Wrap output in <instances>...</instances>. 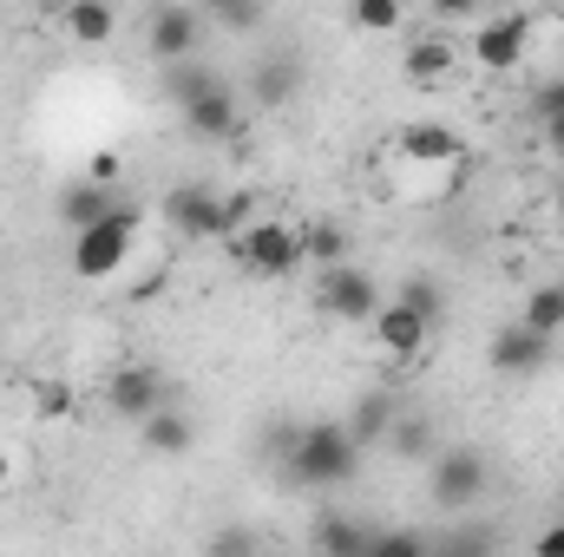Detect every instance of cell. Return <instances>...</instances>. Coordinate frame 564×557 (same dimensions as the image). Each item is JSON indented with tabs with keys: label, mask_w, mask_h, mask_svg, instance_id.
I'll return each instance as SVG.
<instances>
[{
	"label": "cell",
	"mask_w": 564,
	"mask_h": 557,
	"mask_svg": "<svg viewBox=\"0 0 564 557\" xmlns=\"http://www.w3.org/2000/svg\"><path fill=\"white\" fill-rule=\"evenodd\" d=\"M315 557H375V538L361 518H322L315 525Z\"/></svg>",
	"instance_id": "cell-18"
},
{
	"label": "cell",
	"mask_w": 564,
	"mask_h": 557,
	"mask_svg": "<svg viewBox=\"0 0 564 557\" xmlns=\"http://www.w3.org/2000/svg\"><path fill=\"white\" fill-rule=\"evenodd\" d=\"M217 26H263V7H217Z\"/></svg>",
	"instance_id": "cell-27"
},
{
	"label": "cell",
	"mask_w": 564,
	"mask_h": 557,
	"mask_svg": "<svg viewBox=\"0 0 564 557\" xmlns=\"http://www.w3.org/2000/svg\"><path fill=\"white\" fill-rule=\"evenodd\" d=\"M210 557H263V551H257L250 525H224V532L210 538Z\"/></svg>",
	"instance_id": "cell-24"
},
{
	"label": "cell",
	"mask_w": 564,
	"mask_h": 557,
	"mask_svg": "<svg viewBox=\"0 0 564 557\" xmlns=\"http://www.w3.org/2000/svg\"><path fill=\"white\" fill-rule=\"evenodd\" d=\"M106 401H112V414L144 426L151 414H164L171 407V394H164V374L158 368H144V361H126L112 381H106Z\"/></svg>",
	"instance_id": "cell-8"
},
{
	"label": "cell",
	"mask_w": 564,
	"mask_h": 557,
	"mask_svg": "<svg viewBox=\"0 0 564 557\" xmlns=\"http://www.w3.org/2000/svg\"><path fill=\"white\" fill-rule=\"evenodd\" d=\"M119 171H126L119 151H93L86 157V184H99V190H119Z\"/></svg>",
	"instance_id": "cell-25"
},
{
	"label": "cell",
	"mask_w": 564,
	"mask_h": 557,
	"mask_svg": "<svg viewBox=\"0 0 564 557\" xmlns=\"http://www.w3.org/2000/svg\"><path fill=\"white\" fill-rule=\"evenodd\" d=\"M13 472H20V466H13V452H7V446H0V492H7V485H13Z\"/></svg>",
	"instance_id": "cell-29"
},
{
	"label": "cell",
	"mask_w": 564,
	"mask_h": 557,
	"mask_svg": "<svg viewBox=\"0 0 564 557\" xmlns=\"http://www.w3.org/2000/svg\"><path fill=\"white\" fill-rule=\"evenodd\" d=\"M322 308L335 321H375L381 315V282L368 276V270H355V263L322 270Z\"/></svg>",
	"instance_id": "cell-10"
},
{
	"label": "cell",
	"mask_w": 564,
	"mask_h": 557,
	"mask_svg": "<svg viewBox=\"0 0 564 557\" xmlns=\"http://www.w3.org/2000/svg\"><path fill=\"white\" fill-rule=\"evenodd\" d=\"M348 20H355L361 33H401V26H408V7H401V0H355Z\"/></svg>",
	"instance_id": "cell-21"
},
{
	"label": "cell",
	"mask_w": 564,
	"mask_h": 557,
	"mask_svg": "<svg viewBox=\"0 0 564 557\" xmlns=\"http://www.w3.org/2000/svg\"><path fill=\"white\" fill-rule=\"evenodd\" d=\"M112 210H126V197H119V190H99V184H86V177H79V184L66 190V210H59V217H66V230L79 237V230L106 223Z\"/></svg>",
	"instance_id": "cell-14"
},
{
	"label": "cell",
	"mask_w": 564,
	"mask_h": 557,
	"mask_svg": "<svg viewBox=\"0 0 564 557\" xmlns=\"http://www.w3.org/2000/svg\"><path fill=\"white\" fill-rule=\"evenodd\" d=\"M139 230H144L139 204H126V210H112L106 223L79 230V237H73V276H79V282L119 276V270H126V256L139 250Z\"/></svg>",
	"instance_id": "cell-4"
},
{
	"label": "cell",
	"mask_w": 564,
	"mask_h": 557,
	"mask_svg": "<svg viewBox=\"0 0 564 557\" xmlns=\"http://www.w3.org/2000/svg\"><path fill=\"white\" fill-rule=\"evenodd\" d=\"M394 157H401V164H421V171H459V164H466V139H459L453 125L421 119V125H401V132H394Z\"/></svg>",
	"instance_id": "cell-9"
},
{
	"label": "cell",
	"mask_w": 564,
	"mask_h": 557,
	"mask_svg": "<svg viewBox=\"0 0 564 557\" xmlns=\"http://www.w3.org/2000/svg\"><path fill=\"white\" fill-rule=\"evenodd\" d=\"M224 250H230V263L243 270V276L257 282H276V276H295L308 256H302V223H282V217H250V223H237L230 237H224Z\"/></svg>",
	"instance_id": "cell-2"
},
{
	"label": "cell",
	"mask_w": 564,
	"mask_h": 557,
	"mask_svg": "<svg viewBox=\"0 0 564 557\" xmlns=\"http://www.w3.org/2000/svg\"><path fill=\"white\" fill-rule=\"evenodd\" d=\"M302 256L322 263V270H341V263H348V237H341V223H302Z\"/></svg>",
	"instance_id": "cell-20"
},
{
	"label": "cell",
	"mask_w": 564,
	"mask_h": 557,
	"mask_svg": "<svg viewBox=\"0 0 564 557\" xmlns=\"http://www.w3.org/2000/svg\"><path fill=\"white\" fill-rule=\"evenodd\" d=\"M368 328H375V348H381L388 361H421L426 341H433V321L414 315L408 302H381V315H375Z\"/></svg>",
	"instance_id": "cell-11"
},
{
	"label": "cell",
	"mask_w": 564,
	"mask_h": 557,
	"mask_svg": "<svg viewBox=\"0 0 564 557\" xmlns=\"http://www.w3.org/2000/svg\"><path fill=\"white\" fill-rule=\"evenodd\" d=\"M375 557H433V545H426L421 532H381L375 538Z\"/></svg>",
	"instance_id": "cell-23"
},
{
	"label": "cell",
	"mask_w": 564,
	"mask_h": 557,
	"mask_svg": "<svg viewBox=\"0 0 564 557\" xmlns=\"http://www.w3.org/2000/svg\"><path fill=\"white\" fill-rule=\"evenodd\" d=\"M59 26H66V40H79V46H106V40L119 33V13L99 7V0H73V7L59 13Z\"/></svg>",
	"instance_id": "cell-17"
},
{
	"label": "cell",
	"mask_w": 564,
	"mask_h": 557,
	"mask_svg": "<svg viewBox=\"0 0 564 557\" xmlns=\"http://www.w3.org/2000/svg\"><path fill=\"white\" fill-rule=\"evenodd\" d=\"M532 40H539V13L506 7V13H486V20L473 26V59H479L486 73H519L525 53H532Z\"/></svg>",
	"instance_id": "cell-5"
},
{
	"label": "cell",
	"mask_w": 564,
	"mask_h": 557,
	"mask_svg": "<svg viewBox=\"0 0 564 557\" xmlns=\"http://www.w3.org/2000/svg\"><path fill=\"white\" fill-rule=\"evenodd\" d=\"M539 119H545V144L564 151V79H552V86L539 92Z\"/></svg>",
	"instance_id": "cell-22"
},
{
	"label": "cell",
	"mask_w": 564,
	"mask_h": 557,
	"mask_svg": "<svg viewBox=\"0 0 564 557\" xmlns=\"http://www.w3.org/2000/svg\"><path fill=\"white\" fill-rule=\"evenodd\" d=\"M453 59H459V53H453L446 33H440V40H414V46L401 53V79H408V86H440V79L453 73Z\"/></svg>",
	"instance_id": "cell-15"
},
{
	"label": "cell",
	"mask_w": 564,
	"mask_h": 557,
	"mask_svg": "<svg viewBox=\"0 0 564 557\" xmlns=\"http://www.w3.org/2000/svg\"><path fill=\"white\" fill-rule=\"evenodd\" d=\"M144 46H151L164 66L197 59V46H204V13H197V7H151V20H144Z\"/></svg>",
	"instance_id": "cell-7"
},
{
	"label": "cell",
	"mask_w": 564,
	"mask_h": 557,
	"mask_svg": "<svg viewBox=\"0 0 564 557\" xmlns=\"http://www.w3.org/2000/svg\"><path fill=\"white\" fill-rule=\"evenodd\" d=\"M426 492H433L440 512H466L486 492V452L479 446H440L426 459Z\"/></svg>",
	"instance_id": "cell-6"
},
{
	"label": "cell",
	"mask_w": 564,
	"mask_h": 557,
	"mask_svg": "<svg viewBox=\"0 0 564 557\" xmlns=\"http://www.w3.org/2000/svg\"><path fill=\"white\" fill-rule=\"evenodd\" d=\"M394 302H408L414 315H426V321H440V288H433V282H408V288H401Z\"/></svg>",
	"instance_id": "cell-26"
},
{
	"label": "cell",
	"mask_w": 564,
	"mask_h": 557,
	"mask_svg": "<svg viewBox=\"0 0 564 557\" xmlns=\"http://www.w3.org/2000/svg\"><path fill=\"white\" fill-rule=\"evenodd\" d=\"M552 243H558V256H564V210H558V223H552Z\"/></svg>",
	"instance_id": "cell-30"
},
{
	"label": "cell",
	"mask_w": 564,
	"mask_h": 557,
	"mask_svg": "<svg viewBox=\"0 0 564 557\" xmlns=\"http://www.w3.org/2000/svg\"><path fill=\"white\" fill-rule=\"evenodd\" d=\"M164 217L177 223V237L224 243L237 223H250V197H224L210 184H177V190H164Z\"/></svg>",
	"instance_id": "cell-3"
},
{
	"label": "cell",
	"mask_w": 564,
	"mask_h": 557,
	"mask_svg": "<svg viewBox=\"0 0 564 557\" xmlns=\"http://www.w3.org/2000/svg\"><path fill=\"white\" fill-rule=\"evenodd\" d=\"M545 354H552V341H545V335H532V328H519V321H506V328L486 341V361H492L499 374H512V381H519V374H539V368H545Z\"/></svg>",
	"instance_id": "cell-13"
},
{
	"label": "cell",
	"mask_w": 564,
	"mask_h": 557,
	"mask_svg": "<svg viewBox=\"0 0 564 557\" xmlns=\"http://www.w3.org/2000/svg\"><path fill=\"white\" fill-rule=\"evenodd\" d=\"M144 452H164V459H177V452H191V439H197V426H191V414L184 407H164V414H151L139 426Z\"/></svg>",
	"instance_id": "cell-16"
},
{
	"label": "cell",
	"mask_w": 564,
	"mask_h": 557,
	"mask_svg": "<svg viewBox=\"0 0 564 557\" xmlns=\"http://www.w3.org/2000/svg\"><path fill=\"white\" fill-rule=\"evenodd\" d=\"M282 446H289L282 466H289L295 485H341V479H355V466H361V446H355L348 419H308V426H289Z\"/></svg>",
	"instance_id": "cell-1"
},
{
	"label": "cell",
	"mask_w": 564,
	"mask_h": 557,
	"mask_svg": "<svg viewBox=\"0 0 564 557\" xmlns=\"http://www.w3.org/2000/svg\"><path fill=\"white\" fill-rule=\"evenodd\" d=\"M519 328H532V335H564V282H539L532 295H525V308H519Z\"/></svg>",
	"instance_id": "cell-19"
},
{
	"label": "cell",
	"mask_w": 564,
	"mask_h": 557,
	"mask_svg": "<svg viewBox=\"0 0 564 557\" xmlns=\"http://www.w3.org/2000/svg\"><path fill=\"white\" fill-rule=\"evenodd\" d=\"M177 112H184V125H191V139H204V144H224V139H237V125H243V112H237V99H230V86H224V79H217L210 92H197V99H184Z\"/></svg>",
	"instance_id": "cell-12"
},
{
	"label": "cell",
	"mask_w": 564,
	"mask_h": 557,
	"mask_svg": "<svg viewBox=\"0 0 564 557\" xmlns=\"http://www.w3.org/2000/svg\"><path fill=\"white\" fill-rule=\"evenodd\" d=\"M532 557H564V525H545L539 545H532Z\"/></svg>",
	"instance_id": "cell-28"
}]
</instances>
